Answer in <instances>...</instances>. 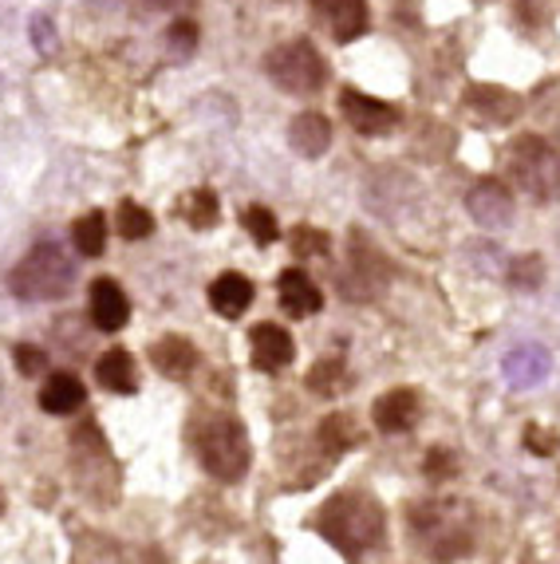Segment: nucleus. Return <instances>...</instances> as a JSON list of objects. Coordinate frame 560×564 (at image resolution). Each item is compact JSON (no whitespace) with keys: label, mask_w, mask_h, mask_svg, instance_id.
Instances as JSON below:
<instances>
[{"label":"nucleus","mask_w":560,"mask_h":564,"mask_svg":"<svg viewBox=\"0 0 560 564\" xmlns=\"http://www.w3.org/2000/svg\"><path fill=\"white\" fill-rule=\"evenodd\" d=\"M170 40H174V52H177V56H182V52H194L197 29L190 24V20H177L174 29H170Z\"/></svg>","instance_id":"nucleus-31"},{"label":"nucleus","mask_w":560,"mask_h":564,"mask_svg":"<svg viewBox=\"0 0 560 564\" xmlns=\"http://www.w3.org/2000/svg\"><path fill=\"white\" fill-rule=\"evenodd\" d=\"M312 12L340 44H352L367 32V0H312Z\"/></svg>","instance_id":"nucleus-8"},{"label":"nucleus","mask_w":560,"mask_h":564,"mask_svg":"<svg viewBox=\"0 0 560 564\" xmlns=\"http://www.w3.org/2000/svg\"><path fill=\"white\" fill-rule=\"evenodd\" d=\"M265 67H269L272 84L284 87L289 95L320 91V87H324V79H327L324 56H320L309 40H289V44L272 47L269 59H265Z\"/></svg>","instance_id":"nucleus-6"},{"label":"nucleus","mask_w":560,"mask_h":564,"mask_svg":"<svg viewBox=\"0 0 560 564\" xmlns=\"http://www.w3.org/2000/svg\"><path fill=\"white\" fill-rule=\"evenodd\" d=\"M277 301H280V308L289 312V316L304 321V316L320 312V304H324V292L316 289V281H312L309 273H300V269H284V273H280V281H277Z\"/></svg>","instance_id":"nucleus-11"},{"label":"nucleus","mask_w":560,"mask_h":564,"mask_svg":"<svg viewBox=\"0 0 560 564\" xmlns=\"http://www.w3.org/2000/svg\"><path fill=\"white\" fill-rule=\"evenodd\" d=\"M72 276L75 264L64 257V249L44 241L12 269V292L24 301H52V296H64Z\"/></svg>","instance_id":"nucleus-3"},{"label":"nucleus","mask_w":560,"mask_h":564,"mask_svg":"<svg viewBox=\"0 0 560 564\" xmlns=\"http://www.w3.org/2000/svg\"><path fill=\"white\" fill-rule=\"evenodd\" d=\"M197 458L214 478L237 481L252 462L249 431L237 423L234 414H214L197 426Z\"/></svg>","instance_id":"nucleus-2"},{"label":"nucleus","mask_w":560,"mask_h":564,"mask_svg":"<svg viewBox=\"0 0 560 564\" xmlns=\"http://www.w3.org/2000/svg\"><path fill=\"white\" fill-rule=\"evenodd\" d=\"M466 104L477 107L486 119H514V115L521 111V104H517L509 91H502V87H470Z\"/></svg>","instance_id":"nucleus-20"},{"label":"nucleus","mask_w":560,"mask_h":564,"mask_svg":"<svg viewBox=\"0 0 560 564\" xmlns=\"http://www.w3.org/2000/svg\"><path fill=\"white\" fill-rule=\"evenodd\" d=\"M177 214L186 217L194 229H209L217 221V194H214V189H206V186L190 189L186 198L177 202Z\"/></svg>","instance_id":"nucleus-22"},{"label":"nucleus","mask_w":560,"mask_h":564,"mask_svg":"<svg viewBox=\"0 0 560 564\" xmlns=\"http://www.w3.org/2000/svg\"><path fill=\"white\" fill-rule=\"evenodd\" d=\"M340 115L359 134H391L399 127V107L371 99V95L355 91V87H344V95H340Z\"/></svg>","instance_id":"nucleus-7"},{"label":"nucleus","mask_w":560,"mask_h":564,"mask_svg":"<svg viewBox=\"0 0 560 564\" xmlns=\"http://www.w3.org/2000/svg\"><path fill=\"white\" fill-rule=\"evenodd\" d=\"M150 364L159 367L166 379H186L190 371H194V364H197V351H194V344H190V339L162 336L159 344L150 348Z\"/></svg>","instance_id":"nucleus-19"},{"label":"nucleus","mask_w":560,"mask_h":564,"mask_svg":"<svg viewBox=\"0 0 560 564\" xmlns=\"http://www.w3.org/2000/svg\"><path fill=\"white\" fill-rule=\"evenodd\" d=\"M411 521L434 561H457V556L470 553V545H474V536L462 525L457 501H427V506L414 509Z\"/></svg>","instance_id":"nucleus-4"},{"label":"nucleus","mask_w":560,"mask_h":564,"mask_svg":"<svg viewBox=\"0 0 560 564\" xmlns=\"http://www.w3.org/2000/svg\"><path fill=\"white\" fill-rule=\"evenodd\" d=\"M289 241H292V253H300V257H327L332 253V237H327L324 229L297 226Z\"/></svg>","instance_id":"nucleus-26"},{"label":"nucleus","mask_w":560,"mask_h":564,"mask_svg":"<svg viewBox=\"0 0 560 564\" xmlns=\"http://www.w3.org/2000/svg\"><path fill=\"white\" fill-rule=\"evenodd\" d=\"M252 296H257V289H252V281L241 273H222L209 284V304H214L217 316H225V321H237L252 304Z\"/></svg>","instance_id":"nucleus-15"},{"label":"nucleus","mask_w":560,"mask_h":564,"mask_svg":"<svg viewBox=\"0 0 560 564\" xmlns=\"http://www.w3.org/2000/svg\"><path fill=\"white\" fill-rule=\"evenodd\" d=\"M289 142L292 151L300 154V159H320V154L332 147V127H327L324 115L309 111V115H297L289 127Z\"/></svg>","instance_id":"nucleus-17"},{"label":"nucleus","mask_w":560,"mask_h":564,"mask_svg":"<svg viewBox=\"0 0 560 564\" xmlns=\"http://www.w3.org/2000/svg\"><path fill=\"white\" fill-rule=\"evenodd\" d=\"M119 234L127 241H142L154 234V217L139 206V202H119Z\"/></svg>","instance_id":"nucleus-24"},{"label":"nucleus","mask_w":560,"mask_h":564,"mask_svg":"<svg viewBox=\"0 0 560 564\" xmlns=\"http://www.w3.org/2000/svg\"><path fill=\"white\" fill-rule=\"evenodd\" d=\"M320 443H327V451L332 454H344L347 446L355 443V434H352V426L336 414V419H327V423L320 426Z\"/></svg>","instance_id":"nucleus-27"},{"label":"nucleus","mask_w":560,"mask_h":564,"mask_svg":"<svg viewBox=\"0 0 560 564\" xmlns=\"http://www.w3.org/2000/svg\"><path fill=\"white\" fill-rule=\"evenodd\" d=\"M466 209L474 221H482V226L497 229V226H509L514 221V194L502 186V182H477L474 189L466 194Z\"/></svg>","instance_id":"nucleus-10"},{"label":"nucleus","mask_w":560,"mask_h":564,"mask_svg":"<svg viewBox=\"0 0 560 564\" xmlns=\"http://www.w3.org/2000/svg\"><path fill=\"white\" fill-rule=\"evenodd\" d=\"M502 371H505V379H509V387L525 391V387H537L545 376H549L552 359L545 348H529V344H521V348H514L502 359Z\"/></svg>","instance_id":"nucleus-14"},{"label":"nucleus","mask_w":560,"mask_h":564,"mask_svg":"<svg viewBox=\"0 0 560 564\" xmlns=\"http://www.w3.org/2000/svg\"><path fill=\"white\" fill-rule=\"evenodd\" d=\"M316 529L347 556H359L364 549H371L379 536H384V509L379 501L359 494V489H347V494H336L320 509Z\"/></svg>","instance_id":"nucleus-1"},{"label":"nucleus","mask_w":560,"mask_h":564,"mask_svg":"<svg viewBox=\"0 0 560 564\" xmlns=\"http://www.w3.org/2000/svg\"><path fill=\"white\" fill-rule=\"evenodd\" d=\"M17 367H20V376H44V367H47V356L40 348H17Z\"/></svg>","instance_id":"nucleus-29"},{"label":"nucleus","mask_w":560,"mask_h":564,"mask_svg":"<svg viewBox=\"0 0 560 564\" xmlns=\"http://www.w3.org/2000/svg\"><path fill=\"white\" fill-rule=\"evenodd\" d=\"M87 312H91V324L99 332H119L122 324L131 321V301H127V292L111 276H104L87 292Z\"/></svg>","instance_id":"nucleus-9"},{"label":"nucleus","mask_w":560,"mask_h":564,"mask_svg":"<svg viewBox=\"0 0 560 564\" xmlns=\"http://www.w3.org/2000/svg\"><path fill=\"white\" fill-rule=\"evenodd\" d=\"M292 356H297L292 336L280 324H257L252 328V364L261 367V371L277 376V371H284L292 364Z\"/></svg>","instance_id":"nucleus-12"},{"label":"nucleus","mask_w":560,"mask_h":564,"mask_svg":"<svg viewBox=\"0 0 560 564\" xmlns=\"http://www.w3.org/2000/svg\"><path fill=\"white\" fill-rule=\"evenodd\" d=\"M241 226L252 234V241L257 245H272L280 237V226H277V217L269 214L265 206H249L241 209Z\"/></svg>","instance_id":"nucleus-25"},{"label":"nucleus","mask_w":560,"mask_h":564,"mask_svg":"<svg viewBox=\"0 0 560 564\" xmlns=\"http://www.w3.org/2000/svg\"><path fill=\"white\" fill-rule=\"evenodd\" d=\"M344 387H347V371L340 359H324V364H316L309 371V391H316V395L336 399Z\"/></svg>","instance_id":"nucleus-23"},{"label":"nucleus","mask_w":560,"mask_h":564,"mask_svg":"<svg viewBox=\"0 0 560 564\" xmlns=\"http://www.w3.org/2000/svg\"><path fill=\"white\" fill-rule=\"evenodd\" d=\"M84 399H87L84 379L72 376V371L47 376L44 391H40V406H44L47 414H75L79 406H84Z\"/></svg>","instance_id":"nucleus-16"},{"label":"nucleus","mask_w":560,"mask_h":564,"mask_svg":"<svg viewBox=\"0 0 560 564\" xmlns=\"http://www.w3.org/2000/svg\"><path fill=\"white\" fill-rule=\"evenodd\" d=\"M95 379H99L107 391H115V395H134V391H139L134 359H131V351H122V348H111V351L99 356V364H95Z\"/></svg>","instance_id":"nucleus-18"},{"label":"nucleus","mask_w":560,"mask_h":564,"mask_svg":"<svg viewBox=\"0 0 560 564\" xmlns=\"http://www.w3.org/2000/svg\"><path fill=\"white\" fill-rule=\"evenodd\" d=\"M525 446H529L532 454H541V458H549V454L557 451V434H552V431H541V426H529V431H525Z\"/></svg>","instance_id":"nucleus-30"},{"label":"nucleus","mask_w":560,"mask_h":564,"mask_svg":"<svg viewBox=\"0 0 560 564\" xmlns=\"http://www.w3.org/2000/svg\"><path fill=\"white\" fill-rule=\"evenodd\" d=\"M427 474L434 481H446V478H454L457 474V458L450 451H430L427 454Z\"/></svg>","instance_id":"nucleus-28"},{"label":"nucleus","mask_w":560,"mask_h":564,"mask_svg":"<svg viewBox=\"0 0 560 564\" xmlns=\"http://www.w3.org/2000/svg\"><path fill=\"white\" fill-rule=\"evenodd\" d=\"M375 426L387 434H402L419 423V395L407 391V387H395L387 395L375 399Z\"/></svg>","instance_id":"nucleus-13"},{"label":"nucleus","mask_w":560,"mask_h":564,"mask_svg":"<svg viewBox=\"0 0 560 564\" xmlns=\"http://www.w3.org/2000/svg\"><path fill=\"white\" fill-rule=\"evenodd\" d=\"M509 178L529 189L532 198H552L560 189V154L537 134H521L509 147Z\"/></svg>","instance_id":"nucleus-5"},{"label":"nucleus","mask_w":560,"mask_h":564,"mask_svg":"<svg viewBox=\"0 0 560 564\" xmlns=\"http://www.w3.org/2000/svg\"><path fill=\"white\" fill-rule=\"evenodd\" d=\"M72 241H75V249H79L84 257H99L107 249V217L99 214V209L84 214L79 221H75Z\"/></svg>","instance_id":"nucleus-21"}]
</instances>
